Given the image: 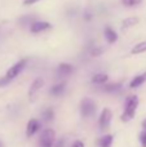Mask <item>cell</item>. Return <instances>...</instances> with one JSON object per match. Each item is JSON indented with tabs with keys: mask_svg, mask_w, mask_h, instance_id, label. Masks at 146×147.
Listing matches in <instances>:
<instances>
[{
	"mask_svg": "<svg viewBox=\"0 0 146 147\" xmlns=\"http://www.w3.org/2000/svg\"><path fill=\"white\" fill-rule=\"evenodd\" d=\"M144 52H146V40L136 44V45L132 48L131 53L132 54H141V53H144Z\"/></svg>",
	"mask_w": 146,
	"mask_h": 147,
	"instance_id": "15",
	"label": "cell"
},
{
	"mask_svg": "<svg viewBox=\"0 0 146 147\" xmlns=\"http://www.w3.org/2000/svg\"><path fill=\"white\" fill-rule=\"evenodd\" d=\"M80 111H82V115L85 117L92 116L96 112V103L89 98H84L80 103Z\"/></svg>",
	"mask_w": 146,
	"mask_h": 147,
	"instance_id": "5",
	"label": "cell"
},
{
	"mask_svg": "<svg viewBox=\"0 0 146 147\" xmlns=\"http://www.w3.org/2000/svg\"><path fill=\"white\" fill-rule=\"evenodd\" d=\"M107 79H109V76L106 74H96L92 78V81L95 84H103V83H106Z\"/></svg>",
	"mask_w": 146,
	"mask_h": 147,
	"instance_id": "16",
	"label": "cell"
},
{
	"mask_svg": "<svg viewBox=\"0 0 146 147\" xmlns=\"http://www.w3.org/2000/svg\"><path fill=\"white\" fill-rule=\"evenodd\" d=\"M137 106H139V97L132 94L127 98L126 101V106H124V112L122 115V121H129L135 117L136 114Z\"/></svg>",
	"mask_w": 146,
	"mask_h": 147,
	"instance_id": "1",
	"label": "cell"
},
{
	"mask_svg": "<svg viewBox=\"0 0 146 147\" xmlns=\"http://www.w3.org/2000/svg\"><path fill=\"white\" fill-rule=\"evenodd\" d=\"M84 18H85V21H91V20H92V18H93V14L89 12V10H85Z\"/></svg>",
	"mask_w": 146,
	"mask_h": 147,
	"instance_id": "22",
	"label": "cell"
},
{
	"mask_svg": "<svg viewBox=\"0 0 146 147\" xmlns=\"http://www.w3.org/2000/svg\"><path fill=\"white\" fill-rule=\"evenodd\" d=\"M140 22V20L137 17H129V18H126V20L123 21V23H122V28L123 30H127V28L132 27V26L137 25V23Z\"/></svg>",
	"mask_w": 146,
	"mask_h": 147,
	"instance_id": "11",
	"label": "cell"
},
{
	"mask_svg": "<svg viewBox=\"0 0 146 147\" xmlns=\"http://www.w3.org/2000/svg\"><path fill=\"white\" fill-rule=\"evenodd\" d=\"M103 53V49L102 48H93V51L91 52V54H92L93 57H97V56H101V54Z\"/></svg>",
	"mask_w": 146,
	"mask_h": 147,
	"instance_id": "20",
	"label": "cell"
},
{
	"mask_svg": "<svg viewBox=\"0 0 146 147\" xmlns=\"http://www.w3.org/2000/svg\"><path fill=\"white\" fill-rule=\"evenodd\" d=\"M43 85H44L43 78H36L35 80L32 81L30 89H28V99H30V102H35V99L38 98L39 92H40V89L43 88Z\"/></svg>",
	"mask_w": 146,
	"mask_h": 147,
	"instance_id": "4",
	"label": "cell"
},
{
	"mask_svg": "<svg viewBox=\"0 0 146 147\" xmlns=\"http://www.w3.org/2000/svg\"><path fill=\"white\" fill-rule=\"evenodd\" d=\"M142 127H144L145 130H146V120H144V123H142Z\"/></svg>",
	"mask_w": 146,
	"mask_h": 147,
	"instance_id": "26",
	"label": "cell"
},
{
	"mask_svg": "<svg viewBox=\"0 0 146 147\" xmlns=\"http://www.w3.org/2000/svg\"><path fill=\"white\" fill-rule=\"evenodd\" d=\"M111 117H113V114H111L110 109H103L102 112L100 115V119H98V125H100L101 130H107L109 127H110L111 123Z\"/></svg>",
	"mask_w": 146,
	"mask_h": 147,
	"instance_id": "6",
	"label": "cell"
},
{
	"mask_svg": "<svg viewBox=\"0 0 146 147\" xmlns=\"http://www.w3.org/2000/svg\"><path fill=\"white\" fill-rule=\"evenodd\" d=\"M105 38H106V40H107L109 43L113 44V43H115V41L118 40V34H116L111 27H109L107 26V27H105Z\"/></svg>",
	"mask_w": 146,
	"mask_h": 147,
	"instance_id": "9",
	"label": "cell"
},
{
	"mask_svg": "<svg viewBox=\"0 0 146 147\" xmlns=\"http://www.w3.org/2000/svg\"><path fill=\"white\" fill-rule=\"evenodd\" d=\"M64 143L65 142L61 140V141H58V142H57V145H54V147H64Z\"/></svg>",
	"mask_w": 146,
	"mask_h": 147,
	"instance_id": "25",
	"label": "cell"
},
{
	"mask_svg": "<svg viewBox=\"0 0 146 147\" xmlns=\"http://www.w3.org/2000/svg\"><path fill=\"white\" fill-rule=\"evenodd\" d=\"M40 1V0H23V4L25 5H31V4H35V3Z\"/></svg>",
	"mask_w": 146,
	"mask_h": 147,
	"instance_id": "23",
	"label": "cell"
},
{
	"mask_svg": "<svg viewBox=\"0 0 146 147\" xmlns=\"http://www.w3.org/2000/svg\"><path fill=\"white\" fill-rule=\"evenodd\" d=\"M41 117H43V120H45V121H51V120H53V117H54V111L52 109H47L45 111H43Z\"/></svg>",
	"mask_w": 146,
	"mask_h": 147,
	"instance_id": "18",
	"label": "cell"
},
{
	"mask_svg": "<svg viewBox=\"0 0 146 147\" xmlns=\"http://www.w3.org/2000/svg\"><path fill=\"white\" fill-rule=\"evenodd\" d=\"M145 81H146V72L136 76V78L131 81V88H137V86H140L141 84H144Z\"/></svg>",
	"mask_w": 146,
	"mask_h": 147,
	"instance_id": "13",
	"label": "cell"
},
{
	"mask_svg": "<svg viewBox=\"0 0 146 147\" xmlns=\"http://www.w3.org/2000/svg\"><path fill=\"white\" fill-rule=\"evenodd\" d=\"M122 89V84L120 83H113V84H107L102 88L103 92L106 93H115V92H119Z\"/></svg>",
	"mask_w": 146,
	"mask_h": 147,
	"instance_id": "10",
	"label": "cell"
},
{
	"mask_svg": "<svg viewBox=\"0 0 146 147\" xmlns=\"http://www.w3.org/2000/svg\"><path fill=\"white\" fill-rule=\"evenodd\" d=\"M72 71H74V67L69 63H61L58 66V72L61 75H70Z\"/></svg>",
	"mask_w": 146,
	"mask_h": 147,
	"instance_id": "14",
	"label": "cell"
},
{
	"mask_svg": "<svg viewBox=\"0 0 146 147\" xmlns=\"http://www.w3.org/2000/svg\"><path fill=\"white\" fill-rule=\"evenodd\" d=\"M40 127L41 125H40V123H39V120H36V119L28 120L27 127H26V136H27V137L34 136L39 129H40Z\"/></svg>",
	"mask_w": 146,
	"mask_h": 147,
	"instance_id": "7",
	"label": "cell"
},
{
	"mask_svg": "<svg viewBox=\"0 0 146 147\" xmlns=\"http://www.w3.org/2000/svg\"><path fill=\"white\" fill-rule=\"evenodd\" d=\"M54 143H56V132L53 129H45L39 140L40 147H54Z\"/></svg>",
	"mask_w": 146,
	"mask_h": 147,
	"instance_id": "2",
	"label": "cell"
},
{
	"mask_svg": "<svg viewBox=\"0 0 146 147\" xmlns=\"http://www.w3.org/2000/svg\"><path fill=\"white\" fill-rule=\"evenodd\" d=\"M72 147H84V143H83L82 141H75Z\"/></svg>",
	"mask_w": 146,
	"mask_h": 147,
	"instance_id": "24",
	"label": "cell"
},
{
	"mask_svg": "<svg viewBox=\"0 0 146 147\" xmlns=\"http://www.w3.org/2000/svg\"><path fill=\"white\" fill-rule=\"evenodd\" d=\"M0 147H4V146H3V143H1V142H0Z\"/></svg>",
	"mask_w": 146,
	"mask_h": 147,
	"instance_id": "27",
	"label": "cell"
},
{
	"mask_svg": "<svg viewBox=\"0 0 146 147\" xmlns=\"http://www.w3.org/2000/svg\"><path fill=\"white\" fill-rule=\"evenodd\" d=\"M26 63H27V59H21L20 62H17L16 65H13V66L7 71V75H5L4 80L5 81H10V80H13L14 78H17V76L21 74V71L25 69Z\"/></svg>",
	"mask_w": 146,
	"mask_h": 147,
	"instance_id": "3",
	"label": "cell"
},
{
	"mask_svg": "<svg viewBox=\"0 0 146 147\" xmlns=\"http://www.w3.org/2000/svg\"><path fill=\"white\" fill-rule=\"evenodd\" d=\"M140 141H141L142 147H146V132H144L141 136H140Z\"/></svg>",
	"mask_w": 146,
	"mask_h": 147,
	"instance_id": "21",
	"label": "cell"
},
{
	"mask_svg": "<svg viewBox=\"0 0 146 147\" xmlns=\"http://www.w3.org/2000/svg\"><path fill=\"white\" fill-rule=\"evenodd\" d=\"M52 26L51 23L48 22H44V21H36V22H34L32 25H31V32L34 34H38V32H41V31H47L49 30Z\"/></svg>",
	"mask_w": 146,
	"mask_h": 147,
	"instance_id": "8",
	"label": "cell"
},
{
	"mask_svg": "<svg viewBox=\"0 0 146 147\" xmlns=\"http://www.w3.org/2000/svg\"><path fill=\"white\" fill-rule=\"evenodd\" d=\"M64 89H65V83H58V84H56V85L52 86L51 94H53V96H58V94H61L62 92H64Z\"/></svg>",
	"mask_w": 146,
	"mask_h": 147,
	"instance_id": "17",
	"label": "cell"
},
{
	"mask_svg": "<svg viewBox=\"0 0 146 147\" xmlns=\"http://www.w3.org/2000/svg\"><path fill=\"white\" fill-rule=\"evenodd\" d=\"M141 1L142 0H122V3H123L126 7H136V5H139Z\"/></svg>",
	"mask_w": 146,
	"mask_h": 147,
	"instance_id": "19",
	"label": "cell"
},
{
	"mask_svg": "<svg viewBox=\"0 0 146 147\" xmlns=\"http://www.w3.org/2000/svg\"><path fill=\"white\" fill-rule=\"evenodd\" d=\"M113 141H114L113 136H111V134H106V136H103L100 141H98V145H100V147H111V145H113Z\"/></svg>",
	"mask_w": 146,
	"mask_h": 147,
	"instance_id": "12",
	"label": "cell"
}]
</instances>
